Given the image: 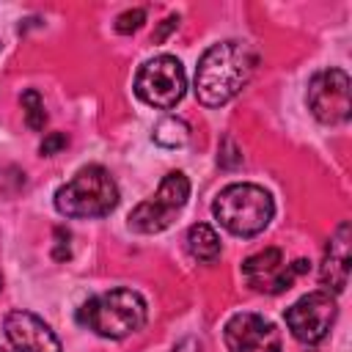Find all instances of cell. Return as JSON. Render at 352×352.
Wrapping results in <instances>:
<instances>
[{
  "label": "cell",
  "mask_w": 352,
  "mask_h": 352,
  "mask_svg": "<svg viewBox=\"0 0 352 352\" xmlns=\"http://www.w3.org/2000/svg\"><path fill=\"white\" fill-rule=\"evenodd\" d=\"M256 69V52L245 41H217L212 44L195 66V96L206 107H220L231 102Z\"/></svg>",
  "instance_id": "1"
},
{
  "label": "cell",
  "mask_w": 352,
  "mask_h": 352,
  "mask_svg": "<svg viewBox=\"0 0 352 352\" xmlns=\"http://www.w3.org/2000/svg\"><path fill=\"white\" fill-rule=\"evenodd\" d=\"M146 300L132 289H110L77 308V322L102 338H126L146 324Z\"/></svg>",
  "instance_id": "2"
},
{
  "label": "cell",
  "mask_w": 352,
  "mask_h": 352,
  "mask_svg": "<svg viewBox=\"0 0 352 352\" xmlns=\"http://www.w3.org/2000/svg\"><path fill=\"white\" fill-rule=\"evenodd\" d=\"M212 212L217 223L234 236H256L270 226L275 214V204L264 187L250 182H236L217 192Z\"/></svg>",
  "instance_id": "3"
},
{
  "label": "cell",
  "mask_w": 352,
  "mask_h": 352,
  "mask_svg": "<svg viewBox=\"0 0 352 352\" xmlns=\"http://www.w3.org/2000/svg\"><path fill=\"white\" fill-rule=\"evenodd\" d=\"M118 204V184L102 165L80 168L55 190V209L63 217H104Z\"/></svg>",
  "instance_id": "4"
},
{
  "label": "cell",
  "mask_w": 352,
  "mask_h": 352,
  "mask_svg": "<svg viewBox=\"0 0 352 352\" xmlns=\"http://www.w3.org/2000/svg\"><path fill=\"white\" fill-rule=\"evenodd\" d=\"M190 198V179L182 173V170H170L157 192L146 201H140L132 212H129V228L138 231V234H157V231H165L176 214L184 209Z\"/></svg>",
  "instance_id": "5"
},
{
  "label": "cell",
  "mask_w": 352,
  "mask_h": 352,
  "mask_svg": "<svg viewBox=\"0 0 352 352\" xmlns=\"http://www.w3.org/2000/svg\"><path fill=\"white\" fill-rule=\"evenodd\" d=\"M184 91H187V74L179 58L173 55H157L146 60L135 74V94L157 110L176 107Z\"/></svg>",
  "instance_id": "6"
},
{
  "label": "cell",
  "mask_w": 352,
  "mask_h": 352,
  "mask_svg": "<svg viewBox=\"0 0 352 352\" xmlns=\"http://www.w3.org/2000/svg\"><path fill=\"white\" fill-rule=\"evenodd\" d=\"M308 110L322 124H344L352 116L349 74L344 69H322L308 80Z\"/></svg>",
  "instance_id": "7"
},
{
  "label": "cell",
  "mask_w": 352,
  "mask_h": 352,
  "mask_svg": "<svg viewBox=\"0 0 352 352\" xmlns=\"http://www.w3.org/2000/svg\"><path fill=\"white\" fill-rule=\"evenodd\" d=\"M308 270H311V261H305V258L286 264L283 250H278V248H267V250L245 258V264H242V275H245L248 286H253L256 292H267V294H280V292L292 289L294 280Z\"/></svg>",
  "instance_id": "8"
},
{
  "label": "cell",
  "mask_w": 352,
  "mask_h": 352,
  "mask_svg": "<svg viewBox=\"0 0 352 352\" xmlns=\"http://www.w3.org/2000/svg\"><path fill=\"white\" fill-rule=\"evenodd\" d=\"M336 297L327 292H308L286 311V327L302 344H319L336 322Z\"/></svg>",
  "instance_id": "9"
},
{
  "label": "cell",
  "mask_w": 352,
  "mask_h": 352,
  "mask_svg": "<svg viewBox=\"0 0 352 352\" xmlns=\"http://www.w3.org/2000/svg\"><path fill=\"white\" fill-rule=\"evenodd\" d=\"M223 338L228 352H280L283 349V338L280 330L258 316V314H234L226 327H223Z\"/></svg>",
  "instance_id": "10"
},
{
  "label": "cell",
  "mask_w": 352,
  "mask_h": 352,
  "mask_svg": "<svg viewBox=\"0 0 352 352\" xmlns=\"http://www.w3.org/2000/svg\"><path fill=\"white\" fill-rule=\"evenodd\" d=\"M3 330L16 352H60V341L52 327L30 311H11L3 319Z\"/></svg>",
  "instance_id": "11"
},
{
  "label": "cell",
  "mask_w": 352,
  "mask_h": 352,
  "mask_svg": "<svg viewBox=\"0 0 352 352\" xmlns=\"http://www.w3.org/2000/svg\"><path fill=\"white\" fill-rule=\"evenodd\" d=\"M349 261H352V256H349V223H341L327 242L324 261L319 270V278H322V286L327 289V294H341L346 289Z\"/></svg>",
  "instance_id": "12"
},
{
  "label": "cell",
  "mask_w": 352,
  "mask_h": 352,
  "mask_svg": "<svg viewBox=\"0 0 352 352\" xmlns=\"http://www.w3.org/2000/svg\"><path fill=\"white\" fill-rule=\"evenodd\" d=\"M187 250L198 261H214L220 256V236L212 226L195 223L187 228Z\"/></svg>",
  "instance_id": "13"
},
{
  "label": "cell",
  "mask_w": 352,
  "mask_h": 352,
  "mask_svg": "<svg viewBox=\"0 0 352 352\" xmlns=\"http://www.w3.org/2000/svg\"><path fill=\"white\" fill-rule=\"evenodd\" d=\"M151 140L162 148H182L190 140V126L176 116H162L151 129Z\"/></svg>",
  "instance_id": "14"
},
{
  "label": "cell",
  "mask_w": 352,
  "mask_h": 352,
  "mask_svg": "<svg viewBox=\"0 0 352 352\" xmlns=\"http://www.w3.org/2000/svg\"><path fill=\"white\" fill-rule=\"evenodd\" d=\"M22 110H25V124L33 132H41L44 124H47V113H44V99L36 88H28L22 94Z\"/></svg>",
  "instance_id": "15"
},
{
  "label": "cell",
  "mask_w": 352,
  "mask_h": 352,
  "mask_svg": "<svg viewBox=\"0 0 352 352\" xmlns=\"http://www.w3.org/2000/svg\"><path fill=\"white\" fill-rule=\"evenodd\" d=\"M143 22H146V11H143V8H129V11L118 14V19H116V30L124 33V36H129V33H135Z\"/></svg>",
  "instance_id": "16"
},
{
  "label": "cell",
  "mask_w": 352,
  "mask_h": 352,
  "mask_svg": "<svg viewBox=\"0 0 352 352\" xmlns=\"http://www.w3.org/2000/svg\"><path fill=\"white\" fill-rule=\"evenodd\" d=\"M66 143H69V138H66L63 132H50V135H44V140H41L38 151H41L44 157H52V154L63 151V148H66Z\"/></svg>",
  "instance_id": "17"
},
{
  "label": "cell",
  "mask_w": 352,
  "mask_h": 352,
  "mask_svg": "<svg viewBox=\"0 0 352 352\" xmlns=\"http://www.w3.org/2000/svg\"><path fill=\"white\" fill-rule=\"evenodd\" d=\"M217 162H220L223 168H234V165L242 162V154L236 151V146H234L231 138H226V140L220 143V157H217Z\"/></svg>",
  "instance_id": "18"
},
{
  "label": "cell",
  "mask_w": 352,
  "mask_h": 352,
  "mask_svg": "<svg viewBox=\"0 0 352 352\" xmlns=\"http://www.w3.org/2000/svg\"><path fill=\"white\" fill-rule=\"evenodd\" d=\"M170 352H204L201 349V344H198V338H192V336H187V338H182Z\"/></svg>",
  "instance_id": "19"
},
{
  "label": "cell",
  "mask_w": 352,
  "mask_h": 352,
  "mask_svg": "<svg viewBox=\"0 0 352 352\" xmlns=\"http://www.w3.org/2000/svg\"><path fill=\"white\" fill-rule=\"evenodd\" d=\"M176 25H179V16H168V19L162 22V28L154 33V41H162V38H165V36H168V33H170Z\"/></svg>",
  "instance_id": "20"
},
{
  "label": "cell",
  "mask_w": 352,
  "mask_h": 352,
  "mask_svg": "<svg viewBox=\"0 0 352 352\" xmlns=\"http://www.w3.org/2000/svg\"><path fill=\"white\" fill-rule=\"evenodd\" d=\"M0 289H3V275H0Z\"/></svg>",
  "instance_id": "21"
},
{
  "label": "cell",
  "mask_w": 352,
  "mask_h": 352,
  "mask_svg": "<svg viewBox=\"0 0 352 352\" xmlns=\"http://www.w3.org/2000/svg\"><path fill=\"white\" fill-rule=\"evenodd\" d=\"M0 352H8V349H3V346H0Z\"/></svg>",
  "instance_id": "22"
}]
</instances>
